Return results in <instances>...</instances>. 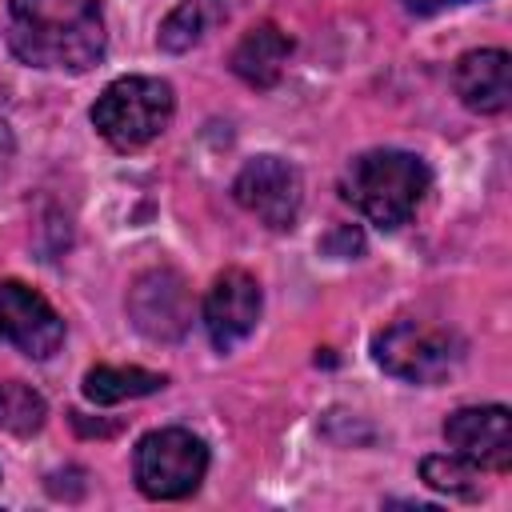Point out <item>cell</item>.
Masks as SVG:
<instances>
[{
  "mask_svg": "<svg viewBox=\"0 0 512 512\" xmlns=\"http://www.w3.org/2000/svg\"><path fill=\"white\" fill-rule=\"evenodd\" d=\"M4 40L28 68L88 72L108 52L100 0H8Z\"/></svg>",
  "mask_w": 512,
  "mask_h": 512,
  "instance_id": "1",
  "label": "cell"
},
{
  "mask_svg": "<svg viewBox=\"0 0 512 512\" xmlns=\"http://www.w3.org/2000/svg\"><path fill=\"white\" fill-rule=\"evenodd\" d=\"M428 184H432V172H428V164L416 152H404V148H372V152H360L344 168L340 196L368 224L392 232V228L408 224V216L424 200Z\"/></svg>",
  "mask_w": 512,
  "mask_h": 512,
  "instance_id": "2",
  "label": "cell"
},
{
  "mask_svg": "<svg viewBox=\"0 0 512 512\" xmlns=\"http://www.w3.org/2000/svg\"><path fill=\"white\" fill-rule=\"evenodd\" d=\"M176 112V92L160 76H120L112 80L96 104H92V128L116 148V152H136L152 144Z\"/></svg>",
  "mask_w": 512,
  "mask_h": 512,
  "instance_id": "3",
  "label": "cell"
},
{
  "mask_svg": "<svg viewBox=\"0 0 512 512\" xmlns=\"http://www.w3.org/2000/svg\"><path fill=\"white\" fill-rule=\"evenodd\" d=\"M208 472V444L188 428H156L132 452L136 488L148 500H184Z\"/></svg>",
  "mask_w": 512,
  "mask_h": 512,
  "instance_id": "4",
  "label": "cell"
},
{
  "mask_svg": "<svg viewBox=\"0 0 512 512\" xmlns=\"http://www.w3.org/2000/svg\"><path fill=\"white\" fill-rule=\"evenodd\" d=\"M372 356L396 380H408V384H440L464 360V344L448 328L420 324V320H396V324H388V328L376 332Z\"/></svg>",
  "mask_w": 512,
  "mask_h": 512,
  "instance_id": "5",
  "label": "cell"
},
{
  "mask_svg": "<svg viewBox=\"0 0 512 512\" xmlns=\"http://www.w3.org/2000/svg\"><path fill=\"white\" fill-rule=\"evenodd\" d=\"M232 196L240 208H248L260 224H268L272 232H288L300 216V200H304V184L300 172L284 160V156H252L236 180H232Z\"/></svg>",
  "mask_w": 512,
  "mask_h": 512,
  "instance_id": "6",
  "label": "cell"
},
{
  "mask_svg": "<svg viewBox=\"0 0 512 512\" xmlns=\"http://www.w3.org/2000/svg\"><path fill=\"white\" fill-rule=\"evenodd\" d=\"M196 300L188 292V280L176 268H148L128 288V320L148 340H180L192 328Z\"/></svg>",
  "mask_w": 512,
  "mask_h": 512,
  "instance_id": "7",
  "label": "cell"
},
{
  "mask_svg": "<svg viewBox=\"0 0 512 512\" xmlns=\"http://www.w3.org/2000/svg\"><path fill=\"white\" fill-rule=\"evenodd\" d=\"M0 344H12L28 360H48L64 344V320L36 288L0 280Z\"/></svg>",
  "mask_w": 512,
  "mask_h": 512,
  "instance_id": "8",
  "label": "cell"
},
{
  "mask_svg": "<svg viewBox=\"0 0 512 512\" xmlns=\"http://www.w3.org/2000/svg\"><path fill=\"white\" fill-rule=\"evenodd\" d=\"M444 440L456 456L472 460L480 472H508L512 468V412L504 404L456 408L444 420Z\"/></svg>",
  "mask_w": 512,
  "mask_h": 512,
  "instance_id": "9",
  "label": "cell"
},
{
  "mask_svg": "<svg viewBox=\"0 0 512 512\" xmlns=\"http://www.w3.org/2000/svg\"><path fill=\"white\" fill-rule=\"evenodd\" d=\"M260 308H264V296H260L256 276H248L244 268L220 272L212 280L208 296H204V308H200L212 348L216 352H232L240 340H248L256 320H260Z\"/></svg>",
  "mask_w": 512,
  "mask_h": 512,
  "instance_id": "10",
  "label": "cell"
},
{
  "mask_svg": "<svg viewBox=\"0 0 512 512\" xmlns=\"http://www.w3.org/2000/svg\"><path fill=\"white\" fill-rule=\"evenodd\" d=\"M452 88L464 108L500 116L512 104V56L504 48H472L452 68Z\"/></svg>",
  "mask_w": 512,
  "mask_h": 512,
  "instance_id": "11",
  "label": "cell"
},
{
  "mask_svg": "<svg viewBox=\"0 0 512 512\" xmlns=\"http://www.w3.org/2000/svg\"><path fill=\"white\" fill-rule=\"evenodd\" d=\"M288 56H292L288 32H280L272 20H264V24H252V28L236 40L228 64H232V72H236L248 88H272V84L284 76Z\"/></svg>",
  "mask_w": 512,
  "mask_h": 512,
  "instance_id": "12",
  "label": "cell"
},
{
  "mask_svg": "<svg viewBox=\"0 0 512 512\" xmlns=\"http://www.w3.org/2000/svg\"><path fill=\"white\" fill-rule=\"evenodd\" d=\"M168 384L164 372L152 368H116V364H96L84 372V396L92 404H120V400H136V396H152Z\"/></svg>",
  "mask_w": 512,
  "mask_h": 512,
  "instance_id": "13",
  "label": "cell"
},
{
  "mask_svg": "<svg viewBox=\"0 0 512 512\" xmlns=\"http://www.w3.org/2000/svg\"><path fill=\"white\" fill-rule=\"evenodd\" d=\"M228 16L224 0H180L164 20H160V32H156V44L164 52H188L192 44L204 40V32L212 24H220Z\"/></svg>",
  "mask_w": 512,
  "mask_h": 512,
  "instance_id": "14",
  "label": "cell"
},
{
  "mask_svg": "<svg viewBox=\"0 0 512 512\" xmlns=\"http://www.w3.org/2000/svg\"><path fill=\"white\" fill-rule=\"evenodd\" d=\"M420 480L444 496H460V500H476L480 496V468L456 452L444 456H424L420 460Z\"/></svg>",
  "mask_w": 512,
  "mask_h": 512,
  "instance_id": "15",
  "label": "cell"
},
{
  "mask_svg": "<svg viewBox=\"0 0 512 512\" xmlns=\"http://www.w3.org/2000/svg\"><path fill=\"white\" fill-rule=\"evenodd\" d=\"M48 420V404L36 388L20 384V380H4L0 384V428L12 436H32L40 432Z\"/></svg>",
  "mask_w": 512,
  "mask_h": 512,
  "instance_id": "16",
  "label": "cell"
},
{
  "mask_svg": "<svg viewBox=\"0 0 512 512\" xmlns=\"http://www.w3.org/2000/svg\"><path fill=\"white\" fill-rule=\"evenodd\" d=\"M324 248H328L332 256H352V252H360V248H364V240H360V232H356V228H348V224H344V228H336V232L324 240Z\"/></svg>",
  "mask_w": 512,
  "mask_h": 512,
  "instance_id": "17",
  "label": "cell"
},
{
  "mask_svg": "<svg viewBox=\"0 0 512 512\" xmlns=\"http://www.w3.org/2000/svg\"><path fill=\"white\" fill-rule=\"evenodd\" d=\"M412 16H436L444 8H460V4H472V0H400Z\"/></svg>",
  "mask_w": 512,
  "mask_h": 512,
  "instance_id": "18",
  "label": "cell"
},
{
  "mask_svg": "<svg viewBox=\"0 0 512 512\" xmlns=\"http://www.w3.org/2000/svg\"><path fill=\"white\" fill-rule=\"evenodd\" d=\"M12 156H16V136H12V128H8V120L0 116V176L8 172V164H12Z\"/></svg>",
  "mask_w": 512,
  "mask_h": 512,
  "instance_id": "19",
  "label": "cell"
}]
</instances>
